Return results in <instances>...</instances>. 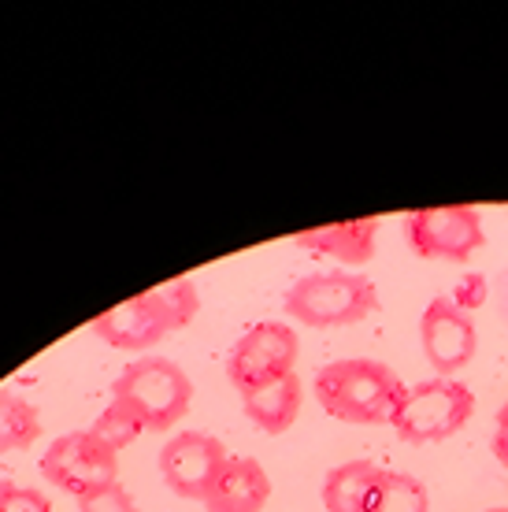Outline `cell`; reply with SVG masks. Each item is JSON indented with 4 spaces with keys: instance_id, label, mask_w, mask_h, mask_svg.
I'll use <instances>...</instances> for the list:
<instances>
[{
    "instance_id": "1",
    "label": "cell",
    "mask_w": 508,
    "mask_h": 512,
    "mask_svg": "<svg viewBox=\"0 0 508 512\" xmlns=\"http://www.w3.org/2000/svg\"><path fill=\"white\" fill-rule=\"evenodd\" d=\"M312 394L319 409L342 423H394L408 386L382 360L349 357L319 368Z\"/></svg>"
},
{
    "instance_id": "2",
    "label": "cell",
    "mask_w": 508,
    "mask_h": 512,
    "mask_svg": "<svg viewBox=\"0 0 508 512\" xmlns=\"http://www.w3.org/2000/svg\"><path fill=\"white\" fill-rule=\"evenodd\" d=\"M197 308H201V297H197L193 279H171L149 294H138L123 305L108 308L104 316L93 320V334L104 338L112 349L141 353V349L164 342L171 331L190 327Z\"/></svg>"
},
{
    "instance_id": "3",
    "label": "cell",
    "mask_w": 508,
    "mask_h": 512,
    "mask_svg": "<svg viewBox=\"0 0 508 512\" xmlns=\"http://www.w3.org/2000/svg\"><path fill=\"white\" fill-rule=\"evenodd\" d=\"M112 401L134 412L145 431H171L193 405V379L175 360L141 357L112 383Z\"/></svg>"
},
{
    "instance_id": "4",
    "label": "cell",
    "mask_w": 508,
    "mask_h": 512,
    "mask_svg": "<svg viewBox=\"0 0 508 512\" xmlns=\"http://www.w3.org/2000/svg\"><path fill=\"white\" fill-rule=\"evenodd\" d=\"M282 305L305 327H349L379 312V290L353 271H319L293 282L282 294Z\"/></svg>"
},
{
    "instance_id": "5",
    "label": "cell",
    "mask_w": 508,
    "mask_h": 512,
    "mask_svg": "<svg viewBox=\"0 0 508 512\" xmlns=\"http://www.w3.org/2000/svg\"><path fill=\"white\" fill-rule=\"evenodd\" d=\"M475 412V397L464 383L457 379H427L420 386H408L405 401L394 416L397 435L412 442V446H423V442H442V438L457 435L460 427L471 420Z\"/></svg>"
},
{
    "instance_id": "6",
    "label": "cell",
    "mask_w": 508,
    "mask_h": 512,
    "mask_svg": "<svg viewBox=\"0 0 508 512\" xmlns=\"http://www.w3.org/2000/svg\"><path fill=\"white\" fill-rule=\"evenodd\" d=\"M297 357H301V338L290 323H256L230 349L227 379L238 394L249 397L297 372Z\"/></svg>"
},
{
    "instance_id": "7",
    "label": "cell",
    "mask_w": 508,
    "mask_h": 512,
    "mask_svg": "<svg viewBox=\"0 0 508 512\" xmlns=\"http://www.w3.org/2000/svg\"><path fill=\"white\" fill-rule=\"evenodd\" d=\"M41 475L64 494L82 498L119 483V453L93 431H67L52 438V446L41 453Z\"/></svg>"
},
{
    "instance_id": "8",
    "label": "cell",
    "mask_w": 508,
    "mask_h": 512,
    "mask_svg": "<svg viewBox=\"0 0 508 512\" xmlns=\"http://www.w3.org/2000/svg\"><path fill=\"white\" fill-rule=\"evenodd\" d=\"M405 238L423 260H471L486 245L483 216L471 205L416 208L405 216Z\"/></svg>"
},
{
    "instance_id": "9",
    "label": "cell",
    "mask_w": 508,
    "mask_h": 512,
    "mask_svg": "<svg viewBox=\"0 0 508 512\" xmlns=\"http://www.w3.org/2000/svg\"><path fill=\"white\" fill-rule=\"evenodd\" d=\"M227 446L216 435L204 431H182L160 449V475L171 494L186 501H204L216 483V475L227 464Z\"/></svg>"
},
{
    "instance_id": "10",
    "label": "cell",
    "mask_w": 508,
    "mask_h": 512,
    "mask_svg": "<svg viewBox=\"0 0 508 512\" xmlns=\"http://www.w3.org/2000/svg\"><path fill=\"white\" fill-rule=\"evenodd\" d=\"M420 342L423 357L431 360V368L442 379H453V372L468 368L475 349H479V331L471 312L457 308L449 297H434L431 305L423 308L420 320Z\"/></svg>"
},
{
    "instance_id": "11",
    "label": "cell",
    "mask_w": 508,
    "mask_h": 512,
    "mask_svg": "<svg viewBox=\"0 0 508 512\" xmlns=\"http://www.w3.org/2000/svg\"><path fill=\"white\" fill-rule=\"evenodd\" d=\"M271 501V475L253 457H227L204 498L208 512H260Z\"/></svg>"
},
{
    "instance_id": "12",
    "label": "cell",
    "mask_w": 508,
    "mask_h": 512,
    "mask_svg": "<svg viewBox=\"0 0 508 512\" xmlns=\"http://www.w3.org/2000/svg\"><path fill=\"white\" fill-rule=\"evenodd\" d=\"M375 234H379V219L364 216L331 223V227H316V231H301L293 234V242L319 256H331V260L360 268V264H368L371 256H375Z\"/></svg>"
},
{
    "instance_id": "13",
    "label": "cell",
    "mask_w": 508,
    "mask_h": 512,
    "mask_svg": "<svg viewBox=\"0 0 508 512\" xmlns=\"http://www.w3.org/2000/svg\"><path fill=\"white\" fill-rule=\"evenodd\" d=\"M242 409L267 435L290 431L297 412H301V379H297V372L279 379V383L264 386V390H256V394L242 397Z\"/></svg>"
},
{
    "instance_id": "14",
    "label": "cell",
    "mask_w": 508,
    "mask_h": 512,
    "mask_svg": "<svg viewBox=\"0 0 508 512\" xmlns=\"http://www.w3.org/2000/svg\"><path fill=\"white\" fill-rule=\"evenodd\" d=\"M382 468L371 461H345L323 479V505L327 512H368Z\"/></svg>"
},
{
    "instance_id": "15",
    "label": "cell",
    "mask_w": 508,
    "mask_h": 512,
    "mask_svg": "<svg viewBox=\"0 0 508 512\" xmlns=\"http://www.w3.org/2000/svg\"><path fill=\"white\" fill-rule=\"evenodd\" d=\"M41 435V412L30 397L0 386V453L30 449Z\"/></svg>"
},
{
    "instance_id": "16",
    "label": "cell",
    "mask_w": 508,
    "mask_h": 512,
    "mask_svg": "<svg viewBox=\"0 0 508 512\" xmlns=\"http://www.w3.org/2000/svg\"><path fill=\"white\" fill-rule=\"evenodd\" d=\"M368 512H431V498H427V487L416 475L382 468L375 494L368 501Z\"/></svg>"
},
{
    "instance_id": "17",
    "label": "cell",
    "mask_w": 508,
    "mask_h": 512,
    "mask_svg": "<svg viewBox=\"0 0 508 512\" xmlns=\"http://www.w3.org/2000/svg\"><path fill=\"white\" fill-rule=\"evenodd\" d=\"M89 431L101 438V442H108L115 453H123L130 442H138V435L145 431V427H141L138 416L123 409L119 401H108V405L101 409V416L93 420V427H89Z\"/></svg>"
},
{
    "instance_id": "18",
    "label": "cell",
    "mask_w": 508,
    "mask_h": 512,
    "mask_svg": "<svg viewBox=\"0 0 508 512\" xmlns=\"http://www.w3.org/2000/svg\"><path fill=\"white\" fill-rule=\"evenodd\" d=\"M0 512H56L52 501L34 487H23L15 479H0Z\"/></svg>"
},
{
    "instance_id": "19",
    "label": "cell",
    "mask_w": 508,
    "mask_h": 512,
    "mask_svg": "<svg viewBox=\"0 0 508 512\" xmlns=\"http://www.w3.org/2000/svg\"><path fill=\"white\" fill-rule=\"evenodd\" d=\"M78 512H138L130 490L123 483H112V487H101L93 494H82L78 498Z\"/></svg>"
},
{
    "instance_id": "20",
    "label": "cell",
    "mask_w": 508,
    "mask_h": 512,
    "mask_svg": "<svg viewBox=\"0 0 508 512\" xmlns=\"http://www.w3.org/2000/svg\"><path fill=\"white\" fill-rule=\"evenodd\" d=\"M483 297H486V279L483 275H468V279H460V286L449 294V301L468 312V308L483 305Z\"/></svg>"
},
{
    "instance_id": "21",
    "label": "cell",
    "mask_w": 508,
    "mask_h": 512,
    "mask_svg": "<svg viewBox=\"0 0 508 512\" xmlns=\"http://www.w3.org/2000/svg\"><path fill=\"white\" fill-rule=\"evenodd\" d=\"M494 457L508 468V401L497 409V423H494Z\"/></svg>"
},
{
    "instance_id": "22",
    "label": "cell",
    "mask_w": 508,
    "mask_h": 512,
    "mask_svg": "<svg viewBox=\"0 0 508 512\" xmlns=\"http://www.w3.org/2000/svg\"><path fill=\"white\" fill-rule=\"evenodd\" d=\"M486 512H508V509H486Z\"/></svg>"
},
{
    "instance_id": "23",
    "label": "cell",
    "mask_w": 508,
    "mask_h": 512,
    "mask_svg": "<svg viewBox=\"0 0 508 512\" xmlns=\"http://www.w3.org/2000/svg\"><path fill=\"white\" fill-rule=\"evenodd\" d=\"M505 301H508V290H505Z\"/></svg>"
}]
</instances>
